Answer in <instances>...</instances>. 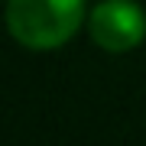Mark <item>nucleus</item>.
<instances>
[{"mask_svg": "<svg viewBox=\"0 0 146 146\" xmlns=\"http://www.w3.org/2000/svg\"><path fill=\"white\" fill-rule=\"evenodd\" d=\"M84 16V0H7V29L33 52L62 49Z\"/></svg>", "mask_w": 146, "mask_h": 146, "instance_id": "1", "label": "nucleus"}, {"mask_svg": "<svg viewBox=\"0 0 146 146\" xmlns=\"http://www.w3.org/2000/svg\"><path fill=\"white\" fill-rule=\"evenodd\" d=\"M88 33L104 52H130L146 39V13L133 0H101L88 13Z\"/></svg>", "mask_w": 146, "mask_h": 146, "instance_id": "2", "label": "nucleus"}]
</instances>
